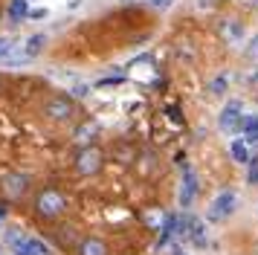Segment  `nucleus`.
I'll use <instances>...</instances> for the list:
<instances>
[{"label": "nucleus", "instance_id": "10", "mask_svg": "<svg viewBox=\"0 0 258 255\" xmlns=\"http://www.w3.org/2000/svg\"><path fill=\"white\" fill-rule=\"evenodd\" d=\"M241 134L249 145H258V113L252 116H244V122H241Z\"/></svg>", "mask_w": 258, "mask_h": 255}, {"label": "nucleus", "instance_id": "11", "mask_svg": "<svg viewBox=\"0 0 258 255\" xmlns=\"http://www.w3.org/2000/svg\"><path fill=\"white\" fill-rule=\"evenodd\" d=\"M79 255H107V246L99 238H84L79 243Z\"/></svg>", "mask_w": 258, "mask_h": 255}, {"label": "nucleus", "instance_id": "21", "mask_svg": "<svg viewBox=\"0 0 258 255\" xmlns=\"http://www.w3.org/2000/svg\"><path fill=\"white\" fill-rule=\"evenodd\" d=\"M154 9H168V6H174V0H148Z\"/></svg>", "mask_w": 258, "mask_h": 255}, {"label": "nucleus", "instance_id": "5", "mask_svg": "<svg viewBox=\"0 0 258 255\" xmlns=\"http://www.w3.org/2000/svg\"><path fill=\"white\" fill-rule=\"evenodd\" d=\"M180 238H188V241L195 243L198 249H203L206 243H209V238H206V229H203V223H200L198 218H188V215H183V235Z\"/></svg>", "mask_w": 258, "mask_h": 255}, {"label": "nucleus", "instance_id": "12", "mask_svg": "<svg viewBox=\"0 0 258 255\" xmlns=\"http://www.w3.org/2000/svg\"><path fill=\"white\" fill-rule=\"evenodd\" d=\"M246 145H249L246 139H232V145H229V154H232V160H235V162H246V165H249V160H252V157H249V148H246Z\"/></svg>", "mask_w": 258, "mask_h": 255}, {"label": "nucleus", "instance_id": "7", "mask_svg": "<svg viewBox=\"0 0 258 255\" xmlns=\"http://www.w3.org/2000/svg\"><path fill=\"white\" fill-rule=\"evenodd\" d=\"M15 255H49V246L38 238H21V241L12 246Z\"/></svg>", "mask_w": 258, "mask_h": 255}, {"label": "nucleus", "instance_id": "13", "mask_svg": "<svg viewBox=\"0 0 258 255\" xmlns=\"http://www.w3.org/2000/svg\"><path fill=\"white\" fill-rule=\"evenodd\" d=\"M44 44H47V35H29V38L24 41V52L29 58H35L38 52L44 49Z\"/></svg>", "mask_w": 258, "mask_h": 255}, {"label": "nucleus", "instance_id": "2", "mask_svg": "<svg viewBox=\"0 0 258 255\" xmlns=\"http://www.w3.org/2000/svg\"><path fill=\"white\" fill-rule=\"evenodd\" d=\"M238 209V195L235 192H221L209 206V220H226Z\"/></svg>", "mask_w": 258, "mask_h": 255}, {"label": "nucleus", "instance_id": "18", "mask_svg": "<svg viewBox=\"0 0 258 255\" xmlns=\"http://www.w3.org/2000/svg\"><path fill=\"white\" fill-rule=\"evenodd\" d=\"M209 93H215V96H223V93H226V76H218V79H212Z\"/></svg>", "mask_w": 258, "mask_h": 255}, {"label": "nucleus", "instance_id": "8", "mask_svg": "<svg viewBox=\"0 0 258 255\" xmlns=\"http://www.w3.org/2000/svg\"><path fill=\"white\" fill-rule=\"evenodd\" d=\"M195 195H198V177L191 171H186L183 174V195H180V203H183V206H191Z\"/></svg>", "mask_w": 258, "mask_h": 255}, {"label": "nucleus", "instance_id": "17", "mask_svg": "<svg viewBox=\"0 0 258 255\" xmlns=\"http://www.w3.org/2000/svg\"><path fill=\"white\" fill-rule=\"evenodd\" d=\"M24 15H29V12H26V0H12V9H9V18H15V21H21Z\"/></svg>", "mask_w": 258, "mask_h": 255}, {"label": "nucleus", "instance_id": "25", "mask_svg": "<svg viewBox=\"0 0 258 255\" xmlns=\"http://www.w3.org/2000/svg\"><path fill=\"white\" fill-rule=\"evenodd\" d=\"M171 255H186V252H183V249H174V252H171Z\"/></svg>", "mask_w": 258, "mask_h": 255}, {"label": "nucleus", "instance_id": "9", "mask_svg": "<svg viewBox=\"0 0 258 255\" xmlns=\"http://www.w3.org/2000/svg\"><path fill=\"white\" fill-rule=\"evenodd\" d=\"M96 134H99V125H96V122H84V125L76 128L73 139H76V145H90Z\"/></svg>", "mask_w": 258, "mask_h": 255}, {"label": "nucleus", "instance_id": "24", "mask_svg": "<svg viewBox=\"0 0 258 255\" xmlns=\"http://www.w3.org/2000/svg\"><path fill=\"white\" fill-rule=\"evenodd\" d=\"M3 215H6V206H3V203H0V218H3Z\"/></svg>", "mask_w": 258, "mask_h": 255}, {"label": "nucleus", "instance_id": "4", "mask_svg": "<svg viewBox=\"0 0 258 255\" xmlns=\"http://www.w3.org/2000/svg\"><path fill=\"white\" fill-rule=\"evenodd\" d=\"M241 102H229L226 107L221 110L218 116V128H221L223 134H235V131H241Z\"/></svg>", "mask_w": 258, "mask_h": 255}, {"label": "nucleus", "instance_id": "3", "mask_svg": "<svg viewBox=\"0 0 258 255\" xmlns=\"http://www.w3.org/2000/svg\"><path fill=\"white\" fill-rule=\"evenodd\" d=\"M102 151L99 148H93V145H87V148L76 157V171L79 174H84V177H90V174H96L99 168H102Z\"/></svg>", "mask_w": 258, "mask_h": 255}, {"label": "nucleus", "instance_id": "14", "mask_svg": "<svg viewBox=\"0 0 258 255\" xmlns=\"http://www.w3.org/2000/svg\"><path fill=\"white\" fill-rule=\"evenodd\" d=\"M6 192H9V197H18L26 192V174H12L9 180H6Z\"/></svg>", "mask_w": 258, "mask_h": 255}, {"label": "nucleus", "instance_id": "19", "mask_svg": "<svg viewBox=\"0 0 258 255\" xmlns=\"http://www.w3.org/2000/svg\"><path fill=\"white\" fill-rule=\"evenodd\" d=\"M70 93L76 96V99H87V96H90V84H76Z\"/></svg>", "mask_w": 258, "mask_h": 255}, {"label": "nucleus", "instance_id": "1", "mask_svg": "<svg viewBox=\"0 0 258 255\" xmlns=\"http://www.w3.org/2000/svg\"><path fill=\"white\" fill-rule=\"evenodd\" d=\"M64 195H61L58 188H44L41 195L35 197V209H38V215L41 218H47V220H55L61 218V212H64Z\"/></svg>", "mask_w": 258, "mask_h": 255}, {"label": "nucleus", "instance_id": "15", "mask_svg": "<svg viewBox=\"0 0 258 255\" xmlns=\"http://www.w3.org/2000/svg\"><path fill=\"white\" fill-rule=\"evenodd\" d=\"M221 29H223V35H226L229 41H238V38L244 35V26H241V23H235V21H226Z\"/></svg>", "mask_w": 258, "mask_h": 255}, {"label": "nucleus", "instance_id": "6", "mask_svg": "<svg viewBox=\"0 0 258 255\" xmlns=\"http://www.w3.org/2000/svg\"><path fill=\"white\" fill-rule=\"evenodd\" d=\"M44 116H49V119H70L73 116V102L67 99V96H52V99H47V104H44Z\"/></svg>", "mask_w": 258, "mask_h": 255}, {"label": "nucleus", "instance_id": "23", "mask_svg": "<svg viewBox=\"0 0 258 255\" xmlns=\"http://www.w3.org/2000/svg\"><path fill=\"white\" fill-rule=\"evenodd\" d=\"M249 81H252V84H258V70L252 73V76H249Z\"/></svg>", "mask_w": 258, "mask_h": 255}, {"label": "nucleus", "instance_id": "22", "mask_svg": "<svg viewBox=\"0 0 258 255\" xmlns=\"http://www.w3.org/2000/svg\"><path fill=\"white\" fill-rule=\"evenodd\" d=\"M9 49H12V41H9V38H0V58L6 55Z\"/></svg>", "mask_w": 258, "mask_h": 255}, {"label": "nucleus", "instance_id": "16", "mask_svg": "<svg viewBox=\"0 0 258 255\" xmlns=\"http://www.w3.org/2000/svg\"><path fill=\"white\" fill-rule=\"evenodd\" d=\"M142 218H145V223H151V226H160V229H163V223H165V215L160 212V209H148Z\"/></svg>", "mask_w": 258, "mask_h": 255}, {"label": "nucleus", "instance_id": "20", "mask_svg": "<svg viewBox=\"0 0 258 255\" xmlns=\"http://www.w3.org/2000/svg\"><path fill=\"white\" fill-rule=\"evenodd\" d=\"M246 55H249V58H258V35L249 41V46H246Z\"/></svg>", "mask_w": 258, "mask_h": 255}]
</instances>
